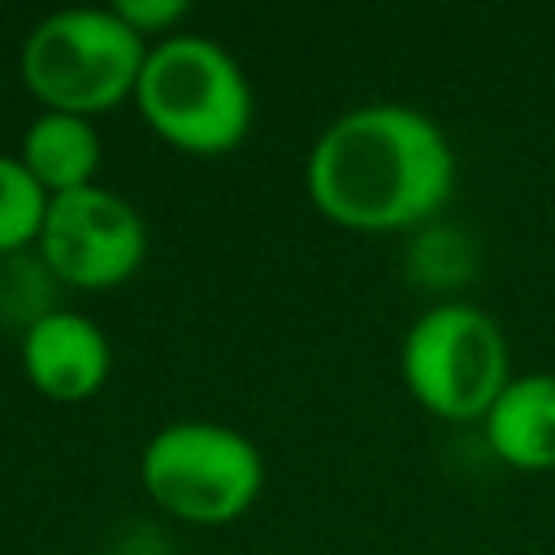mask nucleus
<instances>
[{
    "label": "nucleus",
    "mask_w": 555,
    "mask_h": 555,
    "mask_svg": "<svg viewBox=\"0 0 555 555\" xmlns=\"http://www.w3.org/2000/svg\"><path fill=\"white\" fill-rule=\"evenodd\" d=\"M455 186L447 134L408 104H360L334 117L308 152V195L321 217L386 234L429 221Z\"/></svg>",
    "instance_id": "1"
},
{
    "label": "nucleus",
    "mask_w": 555,
    "mask_h": 555,
    "mask_svg": "<svg viewBox=\"0 0 555 555\" xmlns=\"http://www.w3.org/2000/svg\"><path fill=\"white\" fill-rule=\"evenodd\" d=\"M134 104L165 143L191 156H221L251 130L247 74L204 35L156 39L139 69Z\"/></svg>",
    "instance_id": "2"
},
{
    "label": "nucleus",
    "mask_w": 555,
    "mask_h": 555,
    "mask_svg": "<svg viewBox=\"0 0 555 555\" xmlns=\"http://www.w3.org/2000/svg\"><path fill=\"white\" fill-rule=\"evenodd\" d=\"M147 39L113 9H61L35 22L22 43V82L52 113L95 117L134 95Z\"/></svg>",
    "instance_id": "3"
},
{
    "label": "nucleus",
    "mask_w": 555,
    "mask_h": 555,
    "mask_svg": "<svg viewBox=\"0 0 555 555\" xmlns=\"http://www.w3.org/2000/svg\"><path fill=\"white\" fill-rule=\"evenodd\" d=\"M143 490L156 507L191 525H225L238 520L260 486L264 464L251 438L212 421H178L152 434L139 460Z\"/></svg>",
    "instance_id": "4"
},
{
    "label": "nucleus",
    "mask_w": 555,
    "mask_h": 555,
    "mask_svg": "<svg viewBox=\"0 0 555 555\" xmlns=\"http://www.w3.org/2000/svg\"><path fill=\"white\" fill-rule=\"evenodd\" d=\"M403 382L442 421H481L512 382L503 330L473 304L429 308L403 338Z\"/></svg>",
    "instance_id": "5"
},
{
    "label": "nucleus",
    "mask_w": 555,
    "mask_h": 555,
    "mask_svg": "<svg viewBox=\"0 0 555 555\" xmlns=\"http://www.w3.org/2000/svg\"><path fill=\"white\" fill-rule=\"evenodd\" d=\"M39 256L52 278L78 291H113L143 264L147 230L130 199L108 186H82L48 204Z\"/></svg>",
    "instance_id": "6"
},
{
    "label": "nucleus",
    "mask_w": 555,
    "mask_h": 555,
    "mask_svg": "<svg viewBox=\"0 0 555 555\" xmlns=\"http://www.w3.org/2000/svg\"><path fill=\"white\" fill-rule=\"evenodd\" d=\"M108 338L78 312H39L22 334V369L30 386L56 403L91 399L108 377Z\"/></svg>",
    "instance_id": "7"
},
{
    "label": "nucleus",
    "mask_w": 555,
    "mask_h": 555,
    "mask_svg": "<svg viewBox=\"0 0 555 555\" xmlns=\"http://www.w3.org/2000/svg\"><path fill=\"white\" fill-rule=\"evenodd\" d=\"M490 451L525 473L555 468V373H525L481 416Z\"/></svg>",
    "instance_id": "8"
},
{
    "label": "nucleus",
    "mask_w": 555,
    "mask_h": 555,
    "mask_svg": "<svg viewBox=\"0 0 555 555\" xmlns=\"http://www.w3.org/2000/svg\"><path fill=\"white\" fill-rule=\"evenodd\" d=\"M17 160H22V165L30 169V178L48 191V199H56V195L95 186L100 134H95L91 117L43 108V113L26 126Z\"/></svg>",
    "instance_id": "9"
},
{
    "label": "nucleus",
    "mask_w": 555,
    "mask_h": 555,
    "mask_svg": "<svg viewBox=\"0 0 555 555\" xmlns=\"http://www.w3.org/2000/svg\"><path fill=\"white\" fill-rule=\"evenodd\" d=\"M48 204L52 199L30 178V169L17 156H0V256H13L22 247L39 243Z\"/></svg>",
    "instance_id": "10"
},
{
    "label": "nucleus",
    "mask_w": 555,
    "mask_h": 555,
    "mask_svg": "<svg viewBox=\"0 0 555 555\" xmlns=\"http://www.w3.org/2000/svg\"><path fill=\"white\" fill-rule=\"evenodd\" d=\"M113 13H117L139 39H147V35H165V39H169V30L186 17V0H117Z\"/></svg>",
    "instance_id": "11"
}]
</instances>
